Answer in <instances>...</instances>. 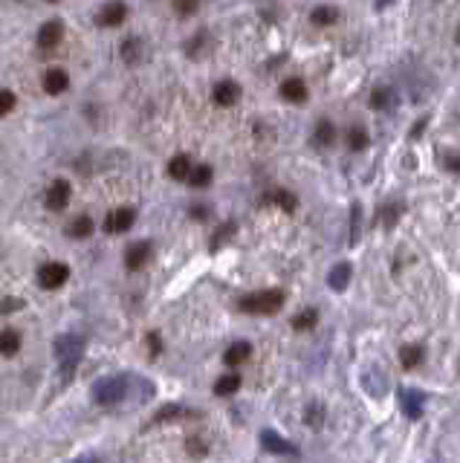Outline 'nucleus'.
<instances>
[{
  "mask_svg": "<svg viewBox=\"0 0 460 463\" xmlns=\"http://www.w3.org/2000/svg\"><path fill=\"white\" fill-rule=\"evenodd\" d=\"M284 307V290H261L252 293L240 301V310L243 313H252V316H269V313H278Z\"/></svg>",
  "mask_w": 460,
  "mask_h": 463,
  "instance_id": "1",
  "label": "nucleus"
},
{
  "mask_svg": "<svg viewBox=\"0 0 460 463\" xmlns=\"http://www.w3.org/2000/svg\"><path fill=\"white\" fill-rule=\"evenodd\" d=\"M125 394H128V377H110L93 385V399L99 406H116L125 399Z\"/></svg>",
  "mask_w": 460,
  "mask_h": 463,
  "instance_id": "2",
  "label": "nucleus"
},
{
  "mask_svg": "<svg viewBox=\"0 0 460 463\" xmlns=\"http://www.w3.org/2000/svg\"><path fill=\"white\" fill-rule=\"evenodd\" d=\"M81 353H84V345H81L78 336H58V339H55V356H58L61 368H64L67 374L78 365Z\"/></svg>",
  "mask_w": 460,
  "mask_h": 463,
  "instance_id": "3",
  "label": "nucleus"
},
{
  "mask_svg": "<svg viewBox=\"0 0 460 463\" xmlns=\"http://www.w3.org/2000/svg\"><path fill=\"white\" fill-rule=\"evenodd\" d=\"M70 278V266L67 264H58V261H49L38 269V284L44 290H58Z\"/></svg>",
  "mask_w": 460,
  "mask_h": 463,
  "instance_id": "4",
  "label": "nucleus"
},
{
  "mask_svg": "<svg viewBox=\"0 0 460 463\" xmlns=\"http://www.w3.org/2000/svg\"><path fill=\"white\" fill-rule=\"evenodd\" d=\"M136 223V211L134 209H116L105 218V232L107 235H122Z\"/></svg>",
  "mask_w": 460,
  "mask_h": 463,
  "instance_id": "5",
  "label": "nucleus"
},
{
  "mask_svg": "<svg viewBox=\"0 0 460 463\" xmlns=\"http://www.w3.org/2000/svg\"><path fill=\"white\" fill-rule=\"evenodd\" d=\"M70 194H73L70 182H64V180L52 182L49 192H47V209H49V211H64L67 203H70Z\"/></svg>",
  "mask_w": 460,
  "mask_h": 463,
  "instance_id": "6",
  "label": "nucleus"
},
{
  "mask_svg": "<svg viewBox=\"0 0 460 463\" xmlns=\"http://www.w3.org/2000/svg\"><path fill=\"white\" fill-rule=\"evenodd\" d=\"M261 446L266 449V452H272V455H298V449L290 443V440H284L278 431H261Z\"/></svg>",
  "mask_w": 460,
  "mask_h": 463,
  "instance_id": "7",
  "label": "nucleus"
},
{
  "mask_svg": "<svg viewBox=\"0 0 460 463\" xmlns=\"http://www.w3.org/2000/svg\"><path fill=\"white\" fill-rule=\"evenodd\" d=\"M350 275H353V266H350L348 261L336 264V266L330 269V275H327V287H330L333 293H345L348 284H350Z\"/></svg>",
  "mask_w": 460,
  "mask_h": 463,
  "instance_id": "8",
  "label": "nucleus"
},
{
  "mask_svg": "<svg viewBox=\"0 0 460 463\" xmlns=\"http://www.w3.org/2000/svg\"><path fill=\"white\" fill-rule=\"evenodd\" d=\"M61 38H64V26H61V20H47L38 29V44L44 49H55L61 44Z\"/></svg>",
  "mask_w": 460,
  "mask_h": 463,
  "instance_id": "9",
  "label": "nucleus"
},
{
  "mask_svg": "<svg viewBox=\"0 0 460 463\" xmlns=\"http://www.w3.org/2000/svg\"><path fill=\"white\" fill-rule=\"evenodd\" d=\"M151 243L148 240H139V243H134L131 250H128V255H125V266L131 269V272H136V269H142L148 261H151Z\"/></svg>",
  "mask_w": 460,
  "mask_h": 463,
  "instance_id": "10",
  "label": "nucleus"
},
{
  "mask_svg": "<svg viewBox=\"0 0 460 463\" xmlns=\"http://www.w3.org/2000/svg\"><path fill=\"white\" fill-rule=\"evenodd\" d=\"M400 406H403L408 420H420L423 417V397L414 388H400Z\"/></svg>",
  "mask_w": 460,
  "mask_h": 463,
  "instance_id": "11",
  "label": "nucleus"
},
{
  "mask_svg": "<svg viewBox=\"0 0 460 463\" xmlns=\"http://www.w3.org/2000/svg\"><path fill=\"white\" fill-rule=\"evenodd\" d=\"M240 99V84L237 81H220L218 87H214V102H218L220 107H232L237 105Z\"/></svg>",
  "mask_w": 460,
  "mask_h": 463,
  "instance_id": "12",
  "label": "nucleus"
},
{
  "mask_svg": "<svg viewBox=\"0 0 460 463\" xmlns=\"http://www.w3.org/2000/svg\"><path fill=\"white\" fill-rule=\"evenodd\" d=\"M67 87H70V76L64 70L52 67V70L44 73V90L49 93V96H58V93H64Z\"/></svg>",
  "mask_w": 460,
  "mask_h": 463,
  "instance_id": "13",
  "label": "nucleus"
},
{
  "mask_svg": "<svg viewBox=\"0 0 460 463\" xmlns=\"http://www.w3.org/2000/svg\"><path fill=\"white\" fill-rule=\"evenodd\" d=\"M125 18H128V6H125V4H107V6L99 12L96 23H99V26H119Z\"/></svg>",
  "mask_w": 460,
  "mask_h": 463,
  "instance_id": "14",
  "label": "nucleus"
},
{
  "mask_svg": "<svg viewBox=\"0 0 460 463\" xmlns=\"http://www.w3.org/2000/svg\"><path fill=\"white\" fill-rule=\"evenodd\" d=\"M333 142H336V125L330 119H319L316 131H313V145L316 148H330Z\"/></svg>",
  "mask_w": 460,
  "mask_h": 463,
  "instance_id": "15",
  "label": "nucleus"
},
{
  "mask_svg": "<svg viewBox=\"0 0 460 463\" xmlns=\"http://www.w3.org/2000/svg\"><path fill=\"white\" fill-rule=\"evenodd\" d=\"M281 99H287V102H293V105L307 102V84H304L301 78H287V81L281 84Z\"/></svg>",
  "mask_w": 460,
  "mask_h": 463,
  "instance_id": "16",
  "label": "nucleus"
},
{
  "mask_svg": "<svg viewBox=\"0 0 460 463\" xmlns=\"http://www.w3.org/2000/svg\"><path fill=\"white\" fill-rule=\"evenodd\" d=\"M252 356V345L249 342H235L232 348H226V353H223V362L229 365V368H237V365H243Z\"/></svg>",
  "mask_w": 460,
  "mask_h": 463,
  "instance_id": "17",
  "label": "nucleus"
},
{
  "mask_svg": "<svg viewBox=\"0 0 460 463\" xmlns=\"http://www.w3.org/2000/svg\"><path fill=\"white\" fill-rule=\"evenodd\" d=\"M367 105H371L374 110H391L396 105V93L391 87H377L371 93V99H367Z\"/></svg>",
  "mask_w": 460,
  "mask_h": 463,
  "instance_id": "18",
  "label": "nucleus"
},
{
  "mask_svg": "<svg viewBox=\"0 0 460 463\" xmlns=\"http://www.w3.org/2000/svg\"><path fill=\"white\" fill-rule=\"evenodd\" d=\"M264 203H272V206H281L284 211H293V209L298 206V200H295V194H293V192H287V189H272V192H266V194H264Z\"/></svg>",
  "mask_w": 460,
  "mask_h": 463,
  "instance_id": "19",
  "label": "nucleus"
},
{
  "mask_svg": "<svg viewBox=\"0 0 460 463\" xmlns=\"http://www.w3.org/2000/svg\"><path fill=\"white\" fill-rule=\"evenodd\" d=\"M423 359H425V348H423V345H406V348L400 351V362H403L406 370H414Z\"/></svg>",
  "mask_w": 460,
  "mask_h": 463,
  "instance_id": "20",
  "label": "nucleus"
},
{
  "mask_svg": "<svg viewBox=\"0 0 460 463\" xmlns=\"http://www.w3.org/2000/svg\"><path fill=\"white\" fill-rule=\"evenodd\" d=\"M18 351H20V336L12 327L0 330V353H4V356H15Z\"/></svg>",
  "mask_w": 460,
  "mask_h": 463,
  "instance_id": "21",
  "label": "nucleus"
},
{
  "mask_svg": "<svg viewBox=\"0 0 460 463\" xmlns=\"http://www.w3.org/2000/svg\"><path fill=\"white\" fill-rule=\"evenodd\" d=\"M90 232H93V221H90L87 214H78V218H73V221H70V226H67V235H70V238H76V240L90 238Z\"/></svg>",
  "mask_w": 460,
  "mask_h": 463,
  "instance_id": "22",
  "label": "nucleus"
},
{
  "mask_svg": "<svg viewBox=\"0 0 460 463\" xmlns=\"http://www.w3.org/2000/svg\"><path fill=\"white\" fill-rule=\"evenodd\" d=\"M168 174H171L174 180H189V174H191V160L186 157V153H177V157L168 163Z\"/></svg>",
  "mask_w": 460,
  "mask_h": 463,
  "instance_id": "23",
  "label": "nucleus"
},
{
  "mask_svg": "<svg viewBox=\"0 0 460 463\" xmlns=\"http://www.w3.org/2000/svg\"><path fill=\"white\" fill-rule=\"evenodd\" d=\"M310 20L316 26H333L336 20H339V9H336V6H316L313 15H310Z\"/></svg>",
  "mask_w": 460,
  "mask_h": 463,
  "instance_id": "24",
  "label": "nucleus"
},
{
  "mask_svg": "<svg viewBox=\"0 0 460 463\" xmlns=\"http://www.w3.org/2000/svg\"><path fill=\"white\" fill-rule=\"evenodd\" d=\"M367 145H371V136H367V131H365L362 125H353V128L348 131V148L359 153V151H365Z\"/></svg>",
  "mask_w": 460,
  "mask_h": 463,
  "instance_id": "25",
  "label": "nucleus"
},
{
  "mask_svg": "<svg viewBox=\"0 0 460 463\" xmlns=\"http://www.w3.org/2000/svg\"><path fill=\"white\" fill-rule=\"evenodd\" d=\"M240 388V377L237 374H223L218 382H214V394L218 397H232Z\"/></svg>",
  "mask_w": 460,
  "mask_h": 463,
  "instance_id": "26",
  "label": "nucleus"
},
{
  "mask_svg": "<svg viewBox=\"0 0 460 463\" xmlns=\"http://www.w3.org/2000/svg\"><path fill=\"white\" fill-rule=\"evenodd\" d=\"M316 322H319V310H316V307H307V310H301L293 319V330H313Z\"/></svg>",
  "mask_w": 460,
  "mask_h": 463,
  "instance_id": "27",
  "label": "nucleus"
},
{
  "mask_svg": "<svg viewBox=\"0 0 460 463\" xmlns=\"http://www.w3.org/2000/svg\"><path fill=\"white\" fill-rule=\"evenodd\" d=\"M211 177H214L211 165H197L189 174V185H194V189H206V185H211Z\"/></svg>",
  "mask_w": 460,
  "mask_h": 463,
  "instance_id": "28",
  "label": "nucleus"
},
{
  "mask_svg": "<svg viewBox=\"0 0 460 463\" xmlns=\"http://www.w3.org/2000/svg\"><path fill=\"white\" fill-rule=\"evenodd\" d=\"M122 58H125L128 64H139V61H142V41L139 38H128L125 47H122Z\"/></svg>",
  "mask_w": 460,
  "mask_h": 463,
  "instance_id": "29",
  "label": "nucleus"
},
{
  "mask_svg": "<svg viewBox=\"0 0 460 463\" xmlns=\"http://www.w3.org/2000/svg\"><path fill=\"white\" fill-rule=\"evenodd\" d=\"M359 226H362V206L353 203V206H350V246L359 243V232H362Z\"/></svg>",
  "mask_w": 460,
  "mask_h": 463,
  "instance_id": "30",
  "label": "nucleus"
},
{
  "mask_svg": "<svg viewBox=\"0 0 460 463\" xmlns=\"http://www.w3.org/2000/svg\"><path fill=\"white\" fill-rule=\"evenodd\" d=\"M179 417H194V411H186L179 406H165L157 417H153V423H163V420H179Z\"/></svg>",
  "mask_w": 460,
  "mask_h": 463,
  "instance_id": "31",
  "label": "nucleus"
},
{
  "mask_svg": "<svg viewBox=\"0 0 460 463\" xmlns=\"http://www.w3.org/2000/svg\"><path fill=\"white\" fill-rule=\"evenodd\" d=\"M232 235H235V223L220 226L218 232H214V238H211V243H208V250H211V252H218V250H220V243H226Z\"/></svg>",
  "mask_w": 460,
  "mask_h": 463,
  "instance_id": "32",
  "label": "nucleus"
},
{
  "mask_svg": "<svg viewBox=\"0 0 460 463\" xmlns=\"http://www.w3.org/2000/svg\"><path fill=\"white\" fill-rule=\"evenodd\" d=\"M304 420H307V426H313V428H319V426L324 423V409H322L319 403H313L310 409H307V417H304Z\"/></svg>",
  "mask_w": 460,
  "mask_h": 463,
  "instance_id": "33",
  "label": "nucleus"
},
{
  "mask_svg": "<svg viewBox=\"0 0 460 463\" xmlns=\"http://www.w3.org/2000/svg\"><path fill=\"white\" fill-rule=\"evenodd\" d=\"M12 107H15V93L12 90H0V116L12 113Z\"/></svg>",
  "mask_w": 460,
  "mask_h": 463,
  "instance_id": "34",
  "label": "nucleus"
},
{
  "mask_svg": "<svg viewBox=\"0 0 460 463\" xmlns=\"http://www.w3.org/2000/svg\"><path fill=\"white\" fill-rule=\"evenodd\" d=\"M23 307V298H0V316H9Z\"/></svg>",
  "mask_w": 460,
  "mask_h": 463,
  "instance_id": "35",
  "label": "nucleus"
},
{
  "mask_svg": "<svg viewBox=\"0 0 460 463\" xmlns=\"http://www.w3.org/2000/svg\"><path fill=\"white\" fill-rule=\"evenodd\" d=\"M148 345H151V353H160V351H163V339H160V333H148Z\"/></svg>",
  "mask_w": 460,
  "mask_h": 463,
  "instance_id": "36",
  "label": "nucleus"
},
{
  "mask_svg": "<svg viewBox=\"0 0 460 463\" xmlns=\"http://www.w3.org/2000/svg\"><path fill=\"white\" fill-rule=\"evenodd\" d=\"M174 12L189 18V15H194V12H197V4H174Z\"/></svg>",
  "mask_w": 460,
  "mask_h": 463,
  "instance_id": "37",
  "label": "nucleus"
},
{
  "mask_svg": "<svg viewBox=\"0 0 460 463\" xmlns=\"http://www.w3.org/2000/svg\"><path fill=\"white\" fill-rule=\"evenodd\" d=\"M443 165H446L449 171L460 174V153H452V157H446V160H443Z\"/></svg>",
  "mask_w": 460,
  "mask_h": 463,
  "instance_id": "38",
  "label": "nucleus"
},
{
  "mask_svg": "<svg viewBox=\"0 0 460 463\" xmlns=\"http://www.w3.org/2000/svg\"><path fill=\"white\" fill-rule=\"evenodd\" d=\"M396 218H400V209H394V206H388V209H385V226L391 229V226L396 223Z\"/></svg>",
  "mask_w": 460,
  "mask_h": 463,
  "instance_id": "39",
  "label": "nucleus"
},
{
  "mask_svg": "<svg viewBox=\"0 0 460 463\" xmlns=\"http://www.w3.org/2000/svg\"><path fill=\"white\" fill-rule=\"evenodd\" d=\"M189 452L191 455H206V443L197 440V438H189Z\"/></svg>",
  "mask_w": 460,
  "mask_h": 463,
  "instance_id": "40",
  "label": "nucleus"
},
{
  "mask_svg": "<svg viewBox=\"0 0 460 463\" xmlns=\"http://www.w3.org/2000/svg\"><path fill=\"white\" fill-rule=\"evenodd\" d=\"M425 131V119H420V122H414L411 125V139H420V134Z\"/></svg>",
  "mask_w": 460,
  "mask_h": 463,
  "instance_id": "41",
  "label": "nucleus"
},
{
  "mask_svg": "<svg viewBox=\"0 0 460 463\" xmlns=\"http://www.w3.org/2000/svg\"><path fill=\"white\" fill-rule=\"evenodd\" d=\"M191 218L194 221H206L208 218V209H191Z\"/></svg>",
  "mask_w": 460,
  "mask_h": 463,
  "instance_id": "42",
  "label": "nucleus"
},
{
  "mask_svg": "<svg viewBox=\"0 0 460 463\" xmlns=\"http://www.w3.org/2000/svg\"><path fill=\"white\" fill-rule=\"evenodd\" d=\"M454 41H457V44H460V29H457V35H454Z\"/></svg>",
  "mask_w": 460,
  "mask_h": 463,
  "instance_id": "43",
  "label": "nucleus"
}]
</instances>
